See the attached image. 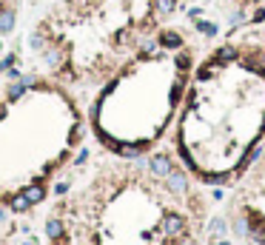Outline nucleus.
<instances>
[{
	"mask_svg": "<svg viewBox=\"0 0 265 245\" xmlns=\"http://www.w3.org/2000/svg\"><path fill=\"white\" fill-rule=\"evenodd\" d=\"M149 171L154 174V177H160V180H165V177L174 171L171 157H168V154H154V157L149 160Z\"/></svg>",
	"mask_w": 265,
	"mask_h": 245,
	"instance_id": "f257e3e1",
	"label": "nucleus"
},
{
	"mask_svg": "<svg viewBox=\"0 0 265 245\" xmlns=\"http://www.w3.org/2000/svg\"><path fill=\"white\" fill-rule=\"evenodd\" d=\"M163 234L165 237H183V234H186V217L183 214H165L163 217Z\"/></svg>",
	"mask_w": 265,
	"mask_h": 245,
	"instance_id": "f03ea898",
	"label": "nucleus"
},
{
	"mask_svg": "<svg viewBox=\"0 0 265 245\" xmlns=\"http://www.w3.org/2000/svg\"><path fill=\"white\" fill-rule=\"evenodd\" d=\"M157 40H160V49H165V51L186 49V40H183V35H180V32H174V29H163L157 35Z\"/></svg>",
	"mask_w": 265,
	"mask_h": 245,
	"instance_id": "7ed1b4c3",
	"label": "nucleus"
},
{
	"mask_svg": "<svg viewBox=\"0 0 265 245\" xmlns=\"http://www.w3.org/2000/svg\"><path fill=\"white\" fill-rule=\"evenodd\" d=\"M248 239L254 245H265V223H262V217L254 214V211L248 214Z\"/></svg>",
	"mask_w": 265,
	"mask_h": 245,
	"instance_id": "20e7f679",
	"label": "nucleus"
},
{
	"mask_svg": "<svg viewBox=\"0 0 265 245\" xmlns=\"http://www.w3.org/2000/svg\"><path fill=\"white\" fill-rule=\"evenodd\" d=\"M149 6H151V15L157 20H163V17H171L180 9V0H149Z\"/></svg>",
	"mask_w": 265,
	"mask_h": 245,
	"instance_id": "39448f33",
	"label": "nucleus"
},
{
	"mask_svg": "<svg viewBox=\"0 0 265 245\" xmlns=\"http://www.w3.org/2000/svg\"><path fill=\"white\" fill-rule=\"evenodd\" d=\"M211 60H214L217 66L234 63V60H240V49H237L234 43H222V46H217V51L211 54Z\"/></svg>",
	"mask_w": 265,
	"mask_h": 245,
	"instance_id": "423d86ee",
	"label": "nucleus"
},
{
	"mask_svg": "<svg viewBox=\"0 0 265 245\" xmlns=\"http://www.w3.org/2000/svg\"><path fill=\"white\" fill-rule=\"evenodd\" d=\"M165 188H168L171 194L183 197V194L188 191V177H186L183 171H177V168H174V171L168 174V177H165Z\"/></svg>",
	"mask_w": 265,
	"mask_h": 245,
	"instance_id": "0eeeda50",
	"label": "nucleus"
},
{
	"mask_svg": "<svg viewBox=\"0 0 265 245\" xmlns=\"http://www.w3.org/2000/svg\"><path fill=\"white\" fill-rule=\"evenodd\" d=\"M15 23H17L15 9H0V35H9V32H15Z\"/></svg>",
	"mask_w": 265,
	"mask_h": 245,
	"instance_id": "6e6552de",
	"label": "nucleus"
},
{
	"mask_svg": "<svg viewBox=\"0 0 265 245\" xmlns=\"http://www.w3.org/2000/svg\"><path fill=\"white\" fill-rule=\"evenodd\" d=\"M225 20H228L231 29H237V26L248 23V20H251V15L245 12V6H237V9H231V12H228V17H225Z\"/></svg>",
	"mask_w": 265,
	"mask_h": 245,
	"instance_id": "1a4fd4ad",
	"label": "nucleus"
},
{
	"mask_svg": "<svg viewBox=\"0 0 265 245\" xmlns=\"http://www.w3.org/2000/svg\"><path fill=\"white\" fill-rule=\"evenodd\" d=\"M191 26H194V32H200V35H205V37H217V32H220V26L211 23V20H205V17L191 20Z\"/></svg>",
	"mask_w": 265,
	"mask_h": 245,
	"instance_id": "9d476101",
	"label": "nucleus"
},
{
	"mask_svg": "<svg viewBox=\"0 0 265 245\" xmlns=\"http://www.w3.org/2000/svg\"><path fill=\"white\" fill-rule=\"evenodd\" d=\"M217 72H220V66H217L214 60H208L205 66H200V69H197V80H200V83H205V80L217 77Z\"/></svg>",
	"mask_w": 265,
	"mask_h": 245,
	"instance_id": "9b49d317",
	"label": "nucleus"
},
{
	"mask_svg": "<svg viewBox=\"0 0 265 245\" xmlns=\"http://www.w3.org/2000/svg\"><path fill=\"white\" fill-rule=\"evenodd\" d=\"M174 66H177V72H180V74H186L188 69H191V54H188L186 49H180V54L174 57Z\"/></svg>",
	"mask_w": 265,
	"mask_h": 245,
	"instance_id": "f8f14e48",
	"label": "nucleus"
},
{
	"mask_svg": "<svg viewBox=\"0 0 265 245\" xmlns=\"http://www.w3.org/2000/svg\"><path fill=\"white\" fill-rule=\"evenodd\" d=\"M32 208V202H29V197L26 194H15L12 197V211L15 214H23V211H29Z\"/></svg>",
	"mask_w": 265,
	"mask_h": 245,
	"instance_id": "ddd939ff",
	"label": "nucleus"
},
{
	"mask_svg": "<svg viewBox=\"0 0 265 245\" xmlns=\"http://www.w3.org/2000/svg\"><path fill=\"white\" fill-rule=\"evenodd\" d=\"M46 237H49V239H60V237H63V223H60V220H49V223H46Z\"/></svg>",
	"mask_w": 265,
	"mask_h": 245,
	"instance_id": "4468645a",
	"label": "nucleus"
},
{
	"mask_svg": "<svg viewBox=\"0 0 265 245\" xmlns=\"http://www.w3.org/2000/svg\"><path fill=\"white\" fill-rule=\"evenodd\" d=\"M208 231H211V234H214V237H225V231H228V223H225V220H222V217H217V220H211V225H208Z\"/></svg>",
	"mask_w": 265,
	"mask_h": 245,
	"instance_id": "2eb2a0df",
	"label": "nucleus"
},
{
	"mask_svg": "<svg viewBox=\"0 0 265 245\" xmlns=\"http://www.w3.org/2000/svg\"><path fill=\"white\" fill-rule=\"evenodd\" d=\"M23 194L29 197V202H32V205H35V202H40V200H43V197H46V188H43V186H29V188H26V191H23Z\"/></svg>",
	"mask_w": 265,
	"mask_h": 245,
	"instance_id": "dca6fc26",
	"label": "nucleus"
},
{
	"mask_svg": "<svg viewBox=\"0 0 265 245\" xmlns=\"http://www.w3.org/2000/svg\"><path fill=\"white\" fill-rule=\"evenodd\" d=\"M26 83H23V80H17V83H12V86H9V100H20L23 94H26Z\"/></svg>",
	"mask_w": 265,
	"mask_h": 245,
	"instance_id": "f3484780",
	"label": "nucleus"
},
{
	"mask_svg": "<svg viewBox=\"0 0 265 245\" xmlns=\"http://www.w3.org/2000/svg\"><path fill=\"white\" fill-rule=\"evenodd\" d=\"M234 231L240 237H248V217H237L234 220Z\"/></svg>",
	"mask_w": 265,
	"mask_h": 245,
	"instance_id": "a211bd4d",
	"label": "nucleus"
},
{
	"mask_svg": "<svg viewBox=\"0 0 265 245\" xmlns=\"http://www.w3.org/2000/svg\"><path fill=\"white\" fill-rule=\"evenodd\" d=\"M202 180L211 186H222V182H228V174H202Z\"/></svg>",
	"mask_w": 265,
	"mask_h": 245,
	"instance_id": "6ab92c4d",
	"label": "nucleus"
},
{
	"mask_svg": "<svg viewBox=\"0 0 265 245\" xmlns=\"http://www.w3.org/2000/svg\"><path fill=\"white\" fill-rule=\"evenodd\" d=\"M248 23H254V26L265 23V3H262V6H257L254 12H251V20H248Z\"/></svg>",
	"mask_w": 265,
	"mask_h": 245,
	"instance_id": "aec40b11",
	"label": "nucleus"
},
{
	"mask_svg": "<svg viewBox=\"0 0 265 245\" xmlns=\"http://www.w3.org/2000/svg\"><path fill=\"white\" fill-rule=\"evenodd\" d=\"M29 43H32V49H35V51H43V46H46V37H43V32H35Z\"/></svg>",
	"mask_w": 265,
	"mask_h": 245,
	"instance_id": "412c9836",
	"label": "nucleus"
},
{
	"mask_svg": "<svg viewBox=\"0 0 265 245\" xmlns=\"http://www.w3.org/2000/svg\"><path fill=\"white\" fill-rule=\"evenodd\" d=\"M43 57H46V63H49V66H57V63H60V51H57V49H49Z\"/></svg>",
	"mask_w": 265,
	"mask_h": 245,
	"instance_id": "4be33fe9",
	"label": "nucleus"
},
{
	"mask_svg": "<svg viewBox=\"0 0 265 245\" xmlns=\"http://www.w3.org/2000/svg\"><path fill=\"white\" fill-rule=\"evenodd\" d=\"M202 15H205V9H202V6H191V9H188V20H200Z\"/></svg>",
	"mask_w": 265,
	"mask_h": 245,
	"instance_id": "5701e85b",
	"label": "nucleus"
},
{
	"mask_svg": "<svg viewBox=\"0 0 265 245\" xmlns=\"http://www.w3.org/2000/svg\"><path fill=\"white\" fill-rule=\"evenodd\" d=\"M12 63H15V54L3 57V60H0V72H9V69H12Z\"/></svg>",
	"mask_w": 265,
	"mask_h": 245,
	"instance_id": "b1692460",
	"label": "nucleus"
},
{
	"mask_svg": "<svg viewBox=\"0 0 265 245\" xmlns=\"http://www.w3.org/2000/svg\"><path fill=\"white\" fill-rule=\"evenodd\" d=\"M66 191H69V182H60V186L54 188V194H66Z\"/></svg>",
	"mask_w": 265,
	"mask_h": 245,
	"instance_id": "393cba45",
	"label": "nucleus"
},
{
	"mask_svg": "<svg viewBox=\"0 0 265 245\" xmlns=\"http://www.w3.org/2000/svg\"><path fill=\"white\" fill-rule=\"evenodd\" d=\"M211 197H214V200H222V197H225V191H222V188H214V191H211Z\"/></svg>",
	"mask_w": 265,
	"mask_h": 245,
	"instance_id": "a878e982",
	"label": "nucleus"
},
{
	"mask_svg": "<svg viewBox=\"0 0 265 245\" xmlns=\"http://www.w3.org/2000/svg\"><path fill=\"white\" fill-rule=\"evenodd\" d=\"M245 3H251V6H262L265 0H245Z\"/></svg>",
	"mask_w": 265,
	"mask_h": 245,
	"instance_id": "bb28decb",
	"label": "nucleus"
},
{
	"mask_svg": "<svg viewBox=\"0 0 265 245\" xmlns=\"http://www.w3.org/2000/svg\"><path fill=\"white\" fill-rule=\"evenodd\" d=\"M3 117H6V106H3V103H0V120H3Z\"/></svg>",
	"mask_w": 265,
	"mask_h": 245,
	"instance_id": "cd10ccee",
	"label": "nucleus"
},
{
	"mask_svg": "<svg viewBox=\"0 0 265 245\" xmlns=\"http://www.w3.org/2000/svg\"><path fill=\"white\" fill-rule=\"evenodd\" d=\"M214 245H231V242H228V239H225V237H222V239H217Z\"/></svg>",
	"mask_w": 265,
	"mask_h": 245,
	"instance_id": "c85d7f7f",
	"label": "nucleus"
},
{
	"mask_svg": "<svg viewBox=\"0 0 265 245\" xmlns=\"http://www.w3.org/2000/svg\"><path fill=\"white\" fill-rule=\"evenodd\" d=\"M26 245H32V242H26Z\"/></svg>",
	"mask_w": 265,
	"mask_h": 245,
	"instance_id": "c756f323",
	"label": "nucleus"
},
{
	"mask_svg": "<svg viewBox=\"0 0 265 245\" xmlns=\"http://www.w3.org/2000/svg\"><path fill=\"white\" fill-rule=\"evenodd\" d=\"M262 160H265V154H262Z\"/></svg>",
	"mask_w": 265,
	"mask_h": 245,
	"instance_id": "7c9ffc66",
	"label": "nucleus"
}]
</instances>
